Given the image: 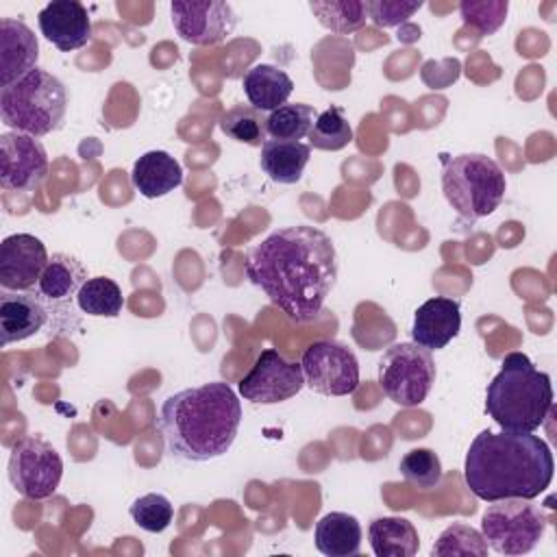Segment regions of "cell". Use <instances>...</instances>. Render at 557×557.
I'll return each instance as SVG.
<instances>
[{"label":"cell","instance_id":"obj_22","mask_svg":"<svg viewBox=\"0 0 557 557\" xmlns=\"http://www.w3.org/2000/svg\"><path fill=\"white\" fill-rule=\"evenodd\" d=\"M309 157H311L309 144L265 139V144L261 146L259 165L274 183L294 185L300 181L305 165L309 163Z\"/></svg>","mask_w":557,"mask_h":557},{"label":"cell","instance_id":"obj_28","mask_svg":"<svg viewBox=\"0 0 557 557\" xmlns=\"http://www.w3.org/2000/svg\"><path fill=\"white\" fill-rule=\"evenodd\" d=\"M220 131L239 144L263 146L265 144V117L250 104H235L220 117Z\"/></svg>","mask_w":557,"mask_h":557},{"label":"cell","instance_id":"obj_19","mask_svg":"<svg viewBox=\"0 0 557 557\" xmlns=\"http://www.w3.org/2000/svg\"><path fill=\"white\" fill-rule=\"evenodd\" d=\"M85 281H87V272L76 257L54 252L48 259V265L41 272L35 289L46 307L67 305L72 302V298L76 300V294Z\"/></svg>","mask_w":557,"mask_h":557},{"label":"cell","instance_id":"obj_1","mask_svg":"<svg viewBox=\"0 0 557 557\" xmlns=\"http://www.w3.org/2000/svg\"><path fill=\"white\" fill-rule=\"evenodd\" d=\"M246 276L289 320L311 322L337 281L333 239L309 224L278 228L248 252Z\"/></svg>","mask_w":557,"mask_h":557},{"label":"cell","instance_id":"obj_13","mask_svg":"<svg viewBox=\"0 0 557 557\" xmlns=\"http://www.w3.org/2000/svg\"><path fill=\"white\" fill-rule=\"evenodd\" d=\"M48 174V154L37 137L0 135V185L9 191H33Z\"/></svg>","mask_w":557,"mask_h":557},{"label":"cell","instance_id":"obj_4","mask_svg":"<svg viewBox=\"0 0 557 557\" xmlns=\"http://www.w3.org/2000/svg\"><path fill=\"white\" fill-rule=\"evenodd\" d=\"M553 409L550 376L522 352H509L485 392V411L511 433L537 431Z\"/></svg>","mask_w":557,"mask_h":557},{"label":"cell","instance_id":"obj_30","mask_svg":"<svg viewBox=\"0 0 557 557\" xmlns=\"http://www.w3.org/2000/svg\"><path fill=\"white\" fill-rule=\"evenodd\" d=\"M405 481L418 490H435L442 483V461L431 448H413L398 463Z\"/></svg>","mask_w":557,"mask_h":557},{"label":"cell","instance_id":"obj_8","mask_svg":"<svg viewBox=\"0 0 557 557\" xmlns=\"http://www.w3.org/2000/svg\"><path fill=\"white\" fill-rule=\"evenodd\" d=\"M435 383V361L431 350L416 342L389 346L379 361V385L383 394L400 407H418L426 400Z\"/></svg>","mask_w":557,"mask_h":557},{"label":"cell","instance_id":"obj_20","mask_svg":"<svg viewBox=\"0 0 557 557\" xmlns=\"http://www.w3.org/2000/svg\"><path fill=\"white\" fill-rule=\"evenodd\" d=\"M131 183L144 198H161L183 183V168L170 152L150 150L133 163Z\"/></svg>","mask_w":557,"mask_h":557},{"label":"cell","instance_id":"obj_34","mask_svg":"<svg viewBox=\"0 0 557 557\" xmlns=\"http://www.w3.org/2000/svg\"><path fill=\"white\" fill-rule=\"evenodd\" d=\"M422 7V2H400V0H372L368 2V20H372L376 26L381 28H389V26H398L403 22H407L418 9Z\"/></svg>","mask_w":557,"mask_h":557},{"label":"cell","instance_id":"obj_32","mask_svg":"<svg viewBox=\"0 0 557 557\" xmlns=\"http://www.w3.org/2000/svg\"><path fill=\"white\" fill-rule=\"evenodd\" d=\"M128 511H131L133 522L139 529L148 531V533L165 531L172 522V516H174L172 503L163 494H157V492H150V494H144V496L135 498Z\"/></svg>","mask_w":557,"mask_h":557},{"label":"cell","instance_id":"obj_15","mask_svg":"<svg viewBox=\"0 0 557 557\" xmlns=\"http://www.w3.org/2000/svg\"><path fill=\"white\" fill-rule=\"evenodd\" d=\"M41 35L63 52L78 50L91 39V22L87 9L78 0H52L39 15Z\"/></svg>","mask_w":557,"mask_h":557},{"label":"cell","instance_id":"obj_27","mask_svg":"<svg viewBox=\"0 0 557 557\" xmlns=\"http://www.w3.org/2000/svg\"><path fill=\"white\" fill-rule=\"evenodd\" d=\"M76 305L83 313L96 318H115L122 313L124 296L120 285L109 276H94L83 283L76 294Z\"/></svg>","mask_w":557,"mask_h":557},{"label":"cell","instance_id":"obj_23","mask_svg":"<svg viewBox=\"0 0 557 557\" xmlns=\"http://www.w3.org/2000/svg\"><path fill=\"white\" fill-rule=\"evenodd\" d=\"M313 540L326 557H350L361 548V524L350 513L331 511L318 520Z\"/></svg>","mask_w":557,"mask_h":557},{"label":"cell","instance_id":"obj_17","mask_svg":"<svg viewBox=\"0 0 557 557\" xmlns=\"http://www.w3.org/2000/svg\"><path fill=\"white\" fill-rule=\"evenodd\" d=\"M48 320V307L33 292L0 294V344L9 346L22 342L44 329Z\"/></svg>","mask_w":557,"mask_h":557},{"label":"cell","instance_id":"obj_29","mask_svg":"<svg viewBox=\"0 0 557 557\" xmlns=\"http://www.w3.org/2000/svg\"><path fill=\"white\" fill-rule=\"evenodd\" d=\"M309 146L318 150H342L352 141V128L346 120L344 109L329 107L315 115V122L309 131Z\"/></svg>","mask_w":557,"mask_h":557},{"label":"cell","instance_id":"obj_9","mask_svg":"<svg viewBox=\"0 0 557 557\" xmlns=\"http://www.w3.org/2000/svg\"><path fill=\"white\" fill-rule=\"evenodd\" d=\"M9 481L17 494L30 500L52 496L63 476L61 455L41 437H24L11 448Z\"/></svg>","mask_w":557,"mask_h":557},{"label":"cell","instance_id":"obj_25","mask_svg":"<svg viewBox=\"0 0 557 557\" xmlns=\"http://www.w3.org/2000/svg\"><path fill=\"white\" fill-rule=\"evenodd\" d=\"M309 9L324 28L339 35L355 33L368 22V2L361 0H311Z\"/></svg>","mask_w":557,"mask_h":557},{"label":"cell","instance_id":"obj_18","mask_svg":"<svg viewBox=\"0 0 557 557\" xmlns=\"http://www.w3.org/2000/svg\"><path fill=\"white\" fill-rule=\"evenodd\" d=\"M39 44L33 30L11 17L0 20V85L7 87L37 67Z\"/></svg>","mask_w":557,"mask_h":557},{"label":"cell","instance_id":"obj_7","mask_svg":"<svg viewBox=\"0 0 557 557\" xmlns=\"http://www.w3.org/2000/svg\"><path fill=\"white\" fill-rule=\"evenodd\" d=\"M546 524V513L529 498H503L483 511L481 535L500 555H527L544 537Z\"/></svg>","mask_w":557,"mask_h":557},{"label":"cell","instance_id":"obj_24","mask_svg":"<svg viewBox=\"0 0 557 557\" xmlns=\"http://www.w3.org/2000/svg\"><path fill=\"white\" fill-rule=\"evenodd\" d=\"M368 540L376 557H413L420 548L413 522L398 516L374 518L368 529Z\"/></svg>","mask_w":557,"mask_h":557},{"label":"cell","instance_id":"obj_21","mask_svg":"<svg viewBox=\"0 0 557 557\" xmlns=\"http://www.w3.org/2000/svg\"><path fill=\"white\" fill-rule=\"evenodd\" d=\"M242 87L250 107H255L261 113H270L287 102V98L294 91V81L287 76L285 70L276 65L257 63L244 74Z\"/></svg>","mask_w":557,"mask_h":557},{"label":"cell","instance_id":"obj_5","mask_svg":"<svg viewBox=\"0 0 557 557\" xmlns=\"http://www.w3.org/2000/svg\"><path fill=\"white\" fill-rule=\"evenodd\" d=\"M65 111L67 94L63 83L41 67L0 89L2 124L15 133L44 137L63 124Z\"/></svg>","mask_w":557,"mask_h":557},{"label":"cell","instance_id":"obj_6","mask_svg":"<svg viewBox=\"0 0 557 557\" xmlns=\"http://www.w3.org/2000/svg\"><path fill=\"white\" fill-rule=\"evenodd\" d=\"M442 191L463 220L474 222L498 209L507 191V178L494 159L466 152L457 157L442 154Z\"/></svg>","mask_w":557,"mask_h":557},{"label":"cell","instance_id":"obj_26","mask_svg":"<svg viewBox=\"0 0 557 557\" xmlns=\"http://www.w3.org/2000/svg\"><path fill=\"white\" fill-rule=\"evenodd\" d=\"M318 111L305 102H285L265 117V133L270 139L300 141L309 135Z\"/></svg>","mask_w":557,"mask_h":557},{"label":"cell","instance_id":"obj_3","mask_svg":"<svg viewBox=\"0 0 557 557\" xmlns=\"http://www.w3.org/2000/svg\"><path fill=\"white\" fill-rule=\"evenodd\" d=\"M239 422V398L222 381L181 389L168 396L159 411L168 453L183 461H209L228 453Z\"/></svg>","mask_w":557,"mask_h":557},{"label":"cell","instance_id":"obj_33","mask_svg":"<svg viewBox=\"0 0 557 557\" xmlns=\"http://www.w3.org/2000/svg\"><path fill=\"white\" fill-rule=\"evenodd\" d=\"M433 555H487V544L481 535V531L468 527V524H450L444 529L433 544Z\"/></svg>","mask_w":557,"mask_h":557},{"label":"cell","instance_id":"obj_31","mask_svg":"<svg viewBox=\"0 0 557 557\" xmlns=\"http://www.w3.org/2000/svg\"><path fill=\"white\" fill-rule=\"evenodd\" d=\"M507 0H463L459 13L466 26L474 28L479 37L494 35L507 20Z\"/></svg>","mask_w":557,"mask_h":557},{"label":"cell","instance_id":"obj_10","mask_svg":"<svg viewBox=\"0 0 557 557\" xmlns=\"http://www.w3.org/2000/svg\"><path fill=\"white\" fill-rule=\"evenodd\" d=\"M300 368L305 383L324 396H348L359 385V361L355 352L333 339L309 344L302 352Z\"/></svg>","mask_w":557,"mask_h":557},{"label":"cell","instance_id":"obj_2","mask_svg":"<svg viewBox=\"0 0 557 557\" xmlns=\"http://www.w3.org/2000/svg\"><path fill=\"white\" fill-rule=\"evenodd\" d=\"M553 453L533 433L481 431L463 463V481L481 500L540 496L553 481Z\"/></svg>","mask_w":557,"mask_h":557},{"label":"cell","instance_id":"obj_11","mask_svg":"<svg viewBox=\"0 0 557 557\" xmlns=\"http://www.w3.org/2000/svg\"><path fill=\"white\" fill-rule=\"evenodd\" d=\"M176 35L191 46H213L233 35L237 15L220 0H174L170 4Z\"/></svg>","mask_w":557,"mask_h":557},{"label":"cell","instance_id":"obj_16","mask_svg":"<svg viewBox=\"0 0 557 557\" xmlns=\"http://www.w3.org/2000/svg\"><path fill=\"white\" fill-rule=\"evenodd\" d=\"M461 307L457 300L435 296L422 302L413 313L411 337L426 350H440L459 335Z\"/></svg>","mask_w":557,"mask_h":557},{"label":"cell","instance_id":"obj_14","mask_svg":"<svg viewBox=\"0 0 557 557\" xmlns=\"http://www.w3.org/2000/svg\"><path fill=\"white\" fill-rule=\"evenodd\" d=\"M44 242L30 233H13L0 244V287L9 292H28L37 285L48 265Z\"/></svg>","mask_w":557,"mask_h":557},{"label":"cell","instance_id":"obj_12","mask_svg":"<svg viewBox=\"0 0 557 557\" xmlns=\"http://www.w3.org/2000/svg\"><path fill=\"white\" fill-rule=\"evenodd\" d=\"M305 385L300 363L287 361L274 348L261 350L250 372L239 381V394L259 405H276L296 396Z\"/></svg>","mask_w":557,"mask_h":557}]
</instances>
